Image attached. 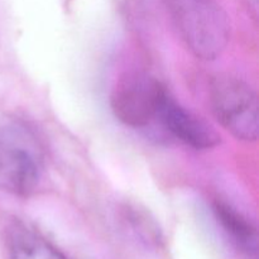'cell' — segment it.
<instances>
[{
    "mask_svg": "<svg viewBox=\"0 0 259 259\" xmlns=\"http://www.w3.org/2000/svg\"><path fill=\"white\" fill-rule=\"evenodd\" d=\"M209 98L212 114L225 131L239 141H257L258 99L247 82L220 75L210 83Z\"/></svg>",
    "mask_w": 259,
    "mask_h": 259,
    "instance_id": "3",
    "label": "cell"
},
{
    "mask_svg": "<svg viewBox=\"0 0 259 259\" xmlns=\"http://www.w3.org/2000/svg\"><path fill=\"white\" fill-rule=\"evenodd\" d=\"M214 214L218 223L230 242L250 259L257 258L258 253V233L257 228L234 207L224 202H215Z\"/></svg>",
    "mask_w": 259,
    "mask_h": 259,
    "instance_id": "7",
    "label": "cell"
},
{
    "mask_svg": "<svg viewBox=\"0 0 259 259\" xmlns=\"http://www.w3.org/2000/svg\"><path fill=\"white\" fill-rule=\"evenodd\" d=\"M180 37L194 56L215 60L230 38L225 13L214 0H164Z\"/></svg>",
    "mask_w": 259,
    "mask_h": 259,
    "instance_id": "2",
    "label": "cell"
},
{
    "mask_svg": "<svg viewBox=\"0 0 259 259\" xmlns=\"http://www.w3.org/2000/svg\"><path fill=\"white\" fill-rule=\"evenodd\" d=\"M45 151L34 132L23 121L0 119V189L29 196L39 187Z\"/></svg>",
    "mask_w": 259,
    "mask_h": 259,
    "instance_id": "1",
    "label": "cell"
},
{
    "mask_svg": "<svg viewBox=\"0 0 259 259\" xmlns=\"http://www.w3.org/2000/svg\"><path fill=\"white\" fill-rule=\"evenodd\" d=\"M156 120L175 138L194 149H211L220 142L212 126L177 103L168 91L159 101Z\"/></svg>",
    "mask_w": 259,
    "mask_h": 259,
    "instance_id": "5",
    "label": "cell"
},
{
    "mask_svg": "<svg viewBox=\"0 0 259 259\" xmlns=\"http://www.w3.org/2000/svg\"><path fill=\"white\" fill-rule=\"evenodd\" d=\"M166 88L143 72L125 73L116 81L110 98L114 115L125 125L143 128L156 120Z\"/></svg>",
    "mask_w": 259,
    "mask_h": 259,
    "instance_id": "4",
    "label": "cell"
},
{
    "mask_svg": "<svg viewBox=\"0 0 259 259\" xmlns=\"http://www.w3.org/2000/svg\"><path fill=\"white\" fill-rule=\"evenodd\" d=\"M5 239L9 259H67L42 235L20 222L8 227Z\"/></svg>",
    "mask_w": 259,
    "mask_h": 259,
    "instance_id": "6",
    "label": "cell"
},
{
    "mask_svg": "<svg viewBox=\"0 0 259 259\" xmlns=\"http://www.w3.org/2000/svg\"><path fill=\"white\" fill-rule=\"evenodd\" d=\"M126 219L131 223L132 227L136 229L137 233L142 237H147L148 240H157L159 238V232L157 230V227L151 222L147 214H144L141 210L136 207H128L125 210Z\"/></svg>",
    "mask_w": 259,
    "mask_h": 259,
    "instance_id": "8",
    "label": "cell"
}]
</instances>
